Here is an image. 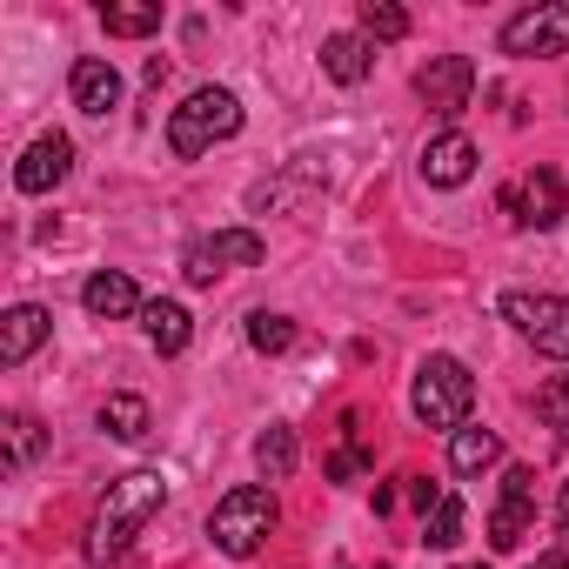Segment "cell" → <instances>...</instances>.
Masks as SVG:
<instances>
[{"instance_id": "6da1fadb", "label": "cell", "mask_w": 569, "mask_h": 569, "mask_svg": "<svg viewBox=\"0 0 569 569\" xmlns=\"http://www.w3.org/2000/svg\"><path fill=\"white\" fill-rule=\"evenodd\" d=\"M168 502V476L161 469H128L108 482L101 509H94V529H88V562H114Z\"/></svg>"}, {"instance_id": "7a4b0ae2", "label": "cell", "mask_w": 569, "mask_h": 569, "mask_svg": "<svg viewBox=\"0 0 569 569\" xmlns=\"http://www.w3.org/2000/svg\"><path fill=\"white\" fill-rule=\"evenodd\" d=\"M241 134V101L228 88H194L174 114H168V154L174 161H201L214 141Z\"/></svg>"}, {"instance_id": "3957f363", "label": "cell", "mask_w": 569, "mask_h": 569, "mask_svg": "<svg viewBox=\"0 0 569 569\" xmlns=\"http://www.w3.org/2000/svg\"><path fill=\"white\" fill-rule=\"evenodd\" d=\"M409 409H416V422L422 429H462L469 422V409H476V376H469V362H456V356H422V369H416V389H409Z\"/></svg>"}, {"instance_id": "277c9868", "label": "cell", "mask_w": 569, "mask_h": 569, "mask_svg": "<svg viewBox=\"0 0 569 569\" xmlns=\"http://www.w3.org/2000/svg\"><path fill=\"white\" fill-rule=\"evenodd\" d=\"M274 496L261 489V482H241V489H228L221 502H214V516H208V536H214V549L221 556H234V562H248L268 536H274Z\"/></svg>"}, {"instance_id": "5b68a950", "label": "cell", "mask_w": 569, "mask_h": 569, "mask_svg": "<svg viewBox=\"0 0 569 569\" xmlns=\"http://www.w3.org/2000/svg\"><path fill=\"white\" fill-rule=\"evenodd\" d=\"M502 322L522 329L542 356L569 362V296H542V289H509L502 296Z\"/></svg>"}, {"instance_id": "8992f818", "label": "cell", "mask_w": 569, "mask_h": 569, "mask_svg": "<svg viewBox=\"0 0 569 569\" xmlns=\"http://www.w3.org/2000/svg\"><path fill=\"white\" fill-rule=\"evenodd\" d=\"M268 261V241L254 234V228H221V234H201V241H188V254H181V274L194 281V289H208L214 274H228V268H261Z\"/></svg>"}, {"instance_id": "52a82bcc", "label": "cell", "mask_w": 569, "mask_h": 569, "mask_svg": "<svg viewBox=\"0 0 569 569\" xmlns=\"http://www.w3.org/2000/svg\"><path fill=\"white\" fill-rule=\"evenodd\" d=\"M502 214H509V228H562V214H569V188H562V174H556V168H529V174H516V181L502 188Z\"/></svg>"}, {"instance_id": "ba28073f", "label": "cell", "mask_w": 569, "mask_h": 569, "mask_svg": "<svg viewBox=\"0 0 569 569\" xmlns=\"http://www.w3.org/2000/svg\"><path fill=\"white\" fill-rule=\"evenodd\" d=\"M502 54L536 61V54H569V0H536V8L502 21Z\"/></svg>"}, {"instance_id": "9c48e42d", "label": "cell", "mask_w": 569, "mask_h": 569, "mask_svg": "<svg viewBox=\"0 0 569 569\" xmlns=\"http://www.w3.org/2000/svg\"><path fill=\"white\" fill-rule=\"evenodd\" d=\"M416 94L429 101V114L456 121V114L469 108V94H476V61H469V54H429V61L416 68Z\"/></svg>"}, {"instance_id": "30bf717a", "label": "cell", "mask_w": 569, "mask_h": 569, "mask_svg": "<svg viewBox=\"0 0 569 569\" xmlns=\"http://www.w3.org/2000/svg\"><path fill=\"white\" fill-rule=\"evenodd\" d=\"M529 516H536V469L516 462V469L502 476V502L489 509V549H522Z\"/></svg>"}, {"instance_id": "8fae6325", "label": "cell", "mask_w": 569, "mask_h": 569, "mask_svg": "<svg viewBox=\"0 0 569 569\" xmlns=\"http://www.w3.org/2000/svg\"><path fill=\"white\" fill-rule=\"evenodd\" d=\"M68 174H74V141H68L61 128H54V134H41V141L14 161V188H21V194H54Z\"/></svg>"}, {"instance_id": "7c38bea8", "label": "cell", "mask_w": 569, "mask_h": 569, "mask_svg": "<svg viewBox=\"0 0 569 569\" xmlns=\"http://www.w3.org/2000/svg\"><path fill=\"white\" fill-rule=\"evenodd\" d=\"M68 94H74V108H81V114L108 121V114L121 108L128 81H121V68H114V61H101V54H81V61H74V74H68Z\"/></svg>"}, {"instance_id": "4fadbf2b", "label": "cell", "mask_w": 569, "mask_h": 569, "mask_svg": "<svg viewBox=\"0 0 569 569\" xmlns=\"http://www.w3.org/2000/svg\"><path fill=\"white\" fill-rule=\"evenodd\" d=\"M81 309H88L94 322H128V316H141L148 302H141V289H134L128 268H101V274L81 281Z\"/></svg>"}, {"instance_id": "5bb4252c", "label": "cell", "mask_w": 569, "mask_h": 569, "mask_svg": "<svg viewBox=\"0 0 569 569\" xmlns=\"http://www.w3.org/2000/svg\"><path fill=\"white\" fill-rule=\"evenodd\" d=\"M48 336H54V316L41 302H14L8 316H0V369H21Z\"/></svg>"}, {"instance_id": "9a60e30c", "label": "cell", "mask_w": 569, "mask_h": 569, "mask_svg": "<svg viewBox=\"0 0 569 569\" xmlns=\"http://www.w3.org/2000/svg\"><path fill=\"white\" fill-rule=\"evenodd\" d=\"M476 174V141L462 128H442L436 141H422V181L429 188H462Z\"/></svg>"}, {"instance_id": "2e32d148", "label": "cell", "mask_w": 569, "mask_h": 569, "mask_svg": "<svg viewBox=\"0 0 569 569\" xmlns=\"http://www.w3.org/2000/svg\"><path fill=\"white\" fill-rule=\"evenodd\" d=\"M322 74H329L336 88H362V81L376 74V41H369V34H329V41H322Z\"/></svg>"}, {"instance_id": "e0dca14e", "label": "cell", "mask_w": 569, "mask_h": 569, "mask_svg": "<svg viewBox=\"0 0 569 569\" xmlns=\"http://www.w3.org/2000/svg\"><path fill=\"white\" fill-rule=\"evenodd\" d=\"M296 462H302V442H296L289 422H268V429L254 436V469H261V482H289Z\"/></svg>"}, {"instance_id": "ac0fdd59", "label": "cell", "mask_w": 569, "mask_h": 569, "mask_svg": "<svg viewBox=\"0 0 569 569\" xmlns=\"http://www.w3.org/2000/svg\"><path fill=\"white\" fill-rule=\"evenodd\" d=\"M141 329H148L154 356H181L188 336H194V316H188L181 302H148V309H141Z\"/></svg>"}, {"instance_id": "d6986e66", "label": "cell", "mask_w": 569, "mask_h": 569, "mask_svg": "<svg viewBox=\"0 0 569 569\" xmlns=\"http://www.w3.org/2000/svg\"><path fill=\"white\" fill-rule=\"evenodd\" d=\"M496 462H502V436H496V429H469V422H462V429L449 436V469H456V476H482V469H496Z\"/></svg>"}, {"instance_id": "ffe728a7", "label": "cell", "mask_w": 569, "mask_h": 569, "mask_svg": "<svg viewBox=\"0 0 569 569\" xmlns=\"http://www.w3.org/2000/svg\"><path fill=\"white\" fill-rule=\"evenodd\" d=\"M248 349H254V356H289V349H296V322L274 316V309H254V316H248Z\"/></svg>"}, {"instance_id": "44dd1931", "label": "cell", "mask_w": 569, "mask_h": 569, "mask_svg": "<svg viewBox=\"0 0 569 569\" xmlns=\"http://www.w3.org/2000/svg\"><path fill=\"white\" fill-rule=\"evenodd\" d=\"M101 429H108L114 442H141V436H148V402H141V396H108V402H101Z\"/></svg>"}, {"instance_id": "7402d4cb", "label": "cell", "mask_w": 569, "mask_h": 569, "mask_svg": "<svg viewBox=\"0 0 569 569\" xmlns=\"http://www.w3.org/2000/svg\"><path fill=\"white\" fill-rule=\"evenodd\" d=\"M356 34H369V41H409V14L396 8V0H362V8H356Z\"/></svg>"}, {"instance_id": "603a6c76", "label": "cell", "mask_w": 569, "mask_h": 569, "mask_svg": "<svg viewBox=\"0 0 569 569\" xmlns=\"http://www.w3.org/2000/svg\"><path fill=\"white\" fill-rule=\"evenodd\" d=\"M101 28L114 41H141V34L161 28V0H141V8H101Z\"/></svg>"}, {"instance_id": "cb8c5ba5", "label": "cell", "mask_w": 569, "mask_h": 569, "mask_svg": "<svg viewBox=\"0 0 569 569\" xmlns=\"http://www.w3.org/2000/svg\"><path fill=\"white\" fill-rule=\"evenodd\" d=\"M422 542H429V549H456V542H462V496H442V502L422 516Z\"/></svg>"}, {"instance_id": "d4e9b609", "label": "cell", "mask_w": 569, "mask_h": 569, "mask_svg": "<svg viewBox=\"0 0 569 569\" xmlns=\"http://www.w3.org/2000/svg\"><path fill=\"white\" fill-rule=\"evenodd\" d=\"M0 429H8V469H28V462L48 449V436H41V422H34V416H8Z\"/></svg>"}, {"instance_id": "484cf974", "label": "cell", "mask_w": 569, "mask_h": 569, "mask_svg": "<svg viewBox=\"0 0 569 569\" xmlns=\"http://www.w3.org/2000/svg\"><path fill=\"white\" fill-rule=\"evenodd\" d=\"M536 416H542V422L569 442V376H549V382L536 389Z\"/></svg>"}, {"instance_id": "4316f807", "label": "cell", "mask_w": 569, "mask_h": 569, "mask_svg": "<svg viewBox=\"0 0 569 569\" xmlns=\"http://www.w3.org/2000/svg\"><path fill=\"white\" fill-rule=\"evenodd\" d=\"M362 469H369V456H362V449H356V442H349V449H336V456H329V476H336V482H356V476H362Z\"/></svg>"}, {"instance_id": "83f0119b", "label": "cell", "mask_w": 569, "mask_h": 569, "mask_svg": "<svg viewBox=\"0 0 569 569\" xmlns=\"http://www.w3.org/2000/svg\"><path fill=\"white\" fill-rule=\"evenodd\" d=\"M442 496H449V489H436V482H429V476H409V502H416V509H422V516H429V509H436V502H442Z\"/></svg>"}, {"instance_id": "f1b7e54d", "label": "cell", "mask_w": 569, "mask_h": 569, "mask_svg": "<svg viewBox=\"0 0 569 569\" xmlns=\"http://www.w3.org/2000/svg\"><path fill=\"white\" fill-rule=\"evenodd\" d=\"M529 569H569V556H562V549H542V556H536Z\"/></svg>"}, {"instance_id": "f546056e", "label": "cell", "mask_w": 569, "mask_h": 569, "mask_svg": "<svg viewBox=\"0 0 569 569\" xmlns=\"http://www.w3.org/2000/svg\"><path fill=\"white\" fill-rule=\"evenodd\" d=\"M556 522H562V536H569V482H562V496H556Z\"/></svg>"}, {"instance_id": "4dcf8cb0", "label": "cell", "mask_w": 569, "mask_h": 569, "mask_svg": "<svg viewBox=\"0 0 569 569\" xmlns=\"http://www.w3.org/2000/svg\"><path fill=\"white\" fill-rule=\"evenodd\" d=\"M469 569H489V562H469Z\"/></svg>"}]
</instances>
